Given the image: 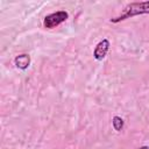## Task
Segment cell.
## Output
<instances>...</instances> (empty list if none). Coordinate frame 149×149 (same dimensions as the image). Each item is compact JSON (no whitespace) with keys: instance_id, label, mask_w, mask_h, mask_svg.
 Masks as SVG:
<instances>
[{"instance_id":"cell-1","label":"cell","mask_w":149,"mask_h":149,"mask_svg":"<svg viewBox=\"0 0 149 149\" xmlns=\"http://www.w3.org/2000/svg\"><path fill=\"white\" fill-rule=\"evenodd\" d=\"M142 14H149V1H142V2H130L128 3L123 10L121 12L120 15L112 17L109 21L112 23H118L121 21H125L127 19L134 17L136 15H142Z\"/></svg>"},{"instance_id":"cell-2","label":"cell","mask_w":149,"mask_h":149,"mask_svg":"<svg viewBox=\"0 0 149 149\" xmlns=\"http://www.w3.org/2000/svg\"><path fill=\"white\" fill-rule=\"evenodd\" d=\"M69 17V14L68 12L65 10H57L55 13H51V14H48L44 20H43V26L47 28V29H52L57 26H59L61 23L65 22Z\"/></svg>"},{"instance_id":"cell-3","label":"cell","mask_w":149,"mask_h":149,"mask_svg":"<svg viewBox=\"0 0 149 149\" xmlns=\"http://www.w3.org/2000/svg\"><path fill=\"white\" fill-rule=\"evenodd\" d=\"M109 41L107 40V38H104V40H101L97 45H95V48H94V51H93V57L97 59V61H102L105 57H106V55H107V52H108V50H109Z\"/></svg>"},{"instance_id":"cell-4","label":"cell","mask_w":149,"mask_h":149,"mask_svg":"<svg viewBox=\"0 0 149 149\" xmlns=\"http://www.w3.org/2000/svg\"><path fill=\"white\" fill-rule=\"evenodd\" d=\"M14 63H15L16 68H19V69H21V70H26V69L30 65V57H29V55H27V54L17 55V56L14 58Z\"/></svg>"},{"instance_id":"cell-5","label":"cell","mask_w":149,"mask_h":149,"mask_svg":"<svg viewBox=\"0 0 149 149\" xmlns=\"http://www.w3.org/2000/svg\"><path fill=\"white\" fill-rule=\"evenodd\" d=\"M112 125H113V128H114L116 132H120V130H122V128H123L125 121H123V119L120 118V116H114V118L112 119Z\"/></svg>"},{"instance_id":"cell-6","label":"cell","mask_w":149,"mask_h":149,"mask_svg":"<svg viewBox=\"0 0 149 149\" xmlns=\"http://www.w3.org/2000/svg\"><path fill=\"white\" fill-rule=\"evenodd\" d=\"M137 149H149V147H148V146H142V147H140V148H137Z\"/></svg>"}]
</instances>
